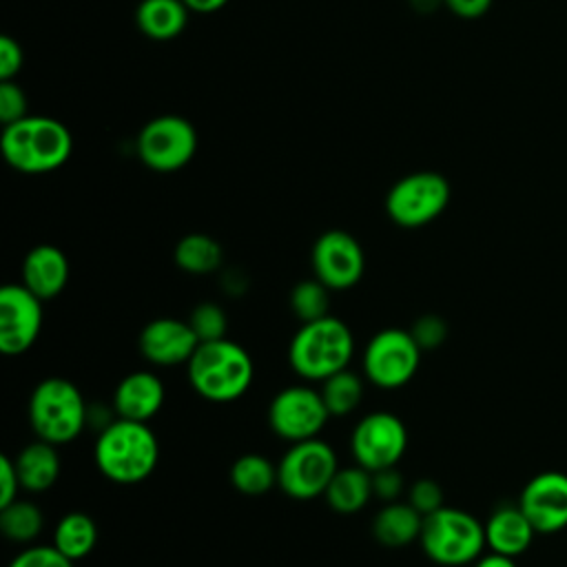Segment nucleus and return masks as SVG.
<instances>
[{
	"instance_id": "nucleus-1",
	"label": "nucleus",
	"mask_w": 567,
	"mask_h": 567,
	"mask_svg": "<svg viewBox=\"0 0 567 567\" xmlns=\"http://www.w3.org/2000/svg\"><path fill=\"white\" fill-rule=\"evenodd\" d=\"M93 461L106 481L135 485L155 472L159 463V441L148 423L117 416L97 432Z\"/></svg>"
},
{
	"instance_id": "nucleus-2",
	"label": "nucleus",
	"mask_w": 567,
	"mask_h": 567,
	"mask_svg": "<svg viewBox=\"0 0 567 567\" xmlns=\"http://www.w3.org/2000/svg\"><path fill=\"white\" fill-rule=\"evenodd\" d=\"M190 388L210 403H233L241 399L255 379L250 352L230 339L202 341L186 363Z\"/></svg>"
},
{
	"instance_id": "nucleus-3",
	"label": "nucleus",
	"mask_w": 567,
	"mask_h": 567,
	"mask_svg": "<svg viewBox=\"0 0 567 567\" xmlns=\"http://www.w3.org/2000/svg\"><path fill=\"white\" fill-rule=\"evenodd\" d=\"M0 146L11 168L27 175H42L69 162L73 137L60 120L27 115L2 128Z\"/></svg>"
},
{
	"instance_id": "nucleus-4",
	"label": "nucleus",
	"mask_w": 567,
	"mask_h": 567,
	"mask_svg": "<svg viewBox=\"0 0 567 567\" xmlns=\"http://www.w3.org/2000/svg\"><path fill=\"white\" fill-rule=\"evenodd\" d=\"M354 357L350 326L332 315L301 323L288 346V363L303 381H326L346 370Z\"/></svg>"
},
{
	"instance_id": "nucleus-5",
	"label": "nucleus",
	"mask_w": 567,
	"mask_h": 567,
	"mask_svg": "<svg viewBox=\"0 0 567 567\" xmlns=\"http://www.w3.org/2000/svg\"><path fill=\"white\" fill-rule=\"evenodd\" d=\"M27 416L35 439L64 445L75 441L89 425V405L73 381L47 377L31 390Z\"/></svg>"
},
{
	"instance_id": "nucleus-6",
	"label": "nucleus",
	"mask_w": 567,
	"mask_h": 567,
	"mask_svg": "<svg viewBox=\"0 0 567 567\" xmlns=\"http://www.w3.org/2000/svg\"><path fill=\"white\" fill-rule=\"evenodd\" d=\"M419 545L423 554L441 567H465L487 549L485 525L470 512L443 505L423 516Z\"/></svg>"
},
{
	"instance_id": "nucleus-7",
	"label": "nucleus",
	"mask_w": 567,
	"mask_h": 567,
	"mask_svg": "<svg viewBox=\"0 0 567 567\" xmlns=\"http://www.w3.org/2000/svg\"><path fill=\"white\" fill-rule=\"evenodd\" d=\"M337 470V452L323 439L290 443L277 463V487L295 501H312L326 494Z\"/></svg>"
},
{
	"instance_id": "nucleus-8",
	"label": "nucleus",
	"mask_w": 567,
	"mask_h": 567,
	"mask_svg": "<svg viewBox=\"0 0 567 567\" xmlns=\"http://www.w3.org/2000/svg\"><path fill=\"white\" fill-rule=\"evenodd\" d=\"M421 354L410 330L383 328L368 339L361 352L363 379L381 390H399L414 379Z\"/></svg>"
},
{
	"instance_id": "nucleus-9",
	"label": "nucleus",
	"mask_w": 567,
	"mask_h": 567,
	"mask_svg": "<svg viewBox=\"0 0 567 567\" xmlns=\"http://www.w3.org/2000/svg\"><path fill=\"white\" fill-rule=\"evenodd\" d=\"M450 195V182L441 173L416 171L392 184L385 195V213L401 228H421L443 215Z\"/></svg>"
},
{
	"instance_id": "nucleus-10",
	"label": "nucleus",
	"mask_w": 567,
	"mask_h": 567,
	"mask_svg": "<svg viewBox=\"0 0 567 567\" xmlns=\"http://www.w3.org/2000/svg\"><path fill=\"white\" fill-rule=\"evenodd\" d=\"M408 427L388 410L363 414L350 432V454L368 472L396 467L408 452Z\"/></svg>"
},
{
	"instance_id": "nucleus-11",
	"label": "nucleus",
	"mask_w": 567,
	"mask_h": 567,
	"mask_svg": "<svg viewBox=\"0 0 567 567\" xmlns=\"http://www.w3.org/2000/svg\"><path fill=\"white\" fill-rule=\"evenodd\" d=\"M330 412L317 388L297 383L279 390L268 405V425L286 443L308 441L321 434Z\"/></svg>"
},
{
	"instance_id": "nucleus-12",
	"label": "nucleus",
	"mask_w": 567,
	"mask_h": 567,
	"mask_svg": "<svg viewBox=\"0 0 567 567\" xmlns=\"http://www.w3.org/2000/svg\"><path fill=\"white\" fill-rule=\"evenodd\" d=\"M135 146L144 166L157 173H173L195 157L197 131L182 115H159L142 126Z\"/></svg>"
},
{
	"instance_id": "nucleus-13",
	"label": "nucleus",
	"mask_w": 567,
	"mask_h": 567,
	"mask_svg": "<svg viewBox=\"0 0 567 567\" xmlns=\"http://www.w3.org/2000/svg\"><path fill=\"white\" fill-rule=\"evenodd\" d=\"M310 266L315 279H319L328 290H348L361 281L365 255L354 235L332 228L315 239Z\"/></svg>"
},
{
	"instance_id": "nucleus-14",
	"label": "nucleus",
	"mask_w": 567,
	"mask_h": 567,
	"mask_svg": "<svg viewBox=\"0 0 567 567\" xmlns=\"http://www.w3.org/2000/svg\"><path fill=\"white\" fill-rule=\"evenodd\" d=\"M44 323L42 299L24 284H7L0 288V350L7 357L29 352Z\"/></svg>"
},
{
	"instance_id": "nucleus-15",
	"label": "nucleus",
	"mask_w": 567,
	"mask_h": 567,
	"mask_svg": "<svg viewBox=\"0 0 567 567\" xmlns=\"http://www.w3.org/2000/svg\"><path fill=\"white\" fill-rule=\"evenodd\" d=\"M518 507L536 534H556L567 527V474L547 470L532 476L518 496Z\"/></svg>"
},
{
	"instance_id": "nucleus-16",
	"label": "nucleus",
	"mask_w": 567,
	"mask_h": 567,
	"mask_svg": "<svg viewBox=\"0 0 567 567\" xmlns=\"http://www.w3.org/2000/svg\"><path fill=\"white\" fill-rule=\"evenodd\" d=\"M199 339L188 321L175 317H157L148 321L140 337V354L155 368L186 365L197 350Z\"/></svg>"
},
{
	"instance_id": "nucleus-17",
	"label": "nucleus",
	"mask_w": 567,
	"mask_h": 567,
	"mask_svg": "<svg viewBox=\"0 0 567 567\" xmlns=\"http://www.w3.org/2000/svg\"><path fill=\"white\" fill-rule=\"evenodd\" d=\"M166 401V388L153 370H135L122 377L113 390V410L120 419L148 423L159 414Z\"/></svg>"
},
{
	"instance_id": "nucleus-18",
	"label": "nucleus",
	"mask_w": 567,
	"mask_h": 567,
	"mask_svg": "<svg viewBox=\"0 0 567 567\" xmlns=\"http://www.w3.org/2000/svg\"><path fill=\"white\" fill-rule=\"evenodd\" d=\"M69 275V259L53 244H38L24 255L22 284L42 301L55 299L66 288Z\"/></svg>"
},
{
	"instance_id": "nucleus-19",
	"label": "nucleus",
	"mask_w": 567,
	"mask_h": 567,
	"mask_svg": "<svg viewBox=\"0 0 567 567\" xmlns=\"http://www.w3.org/2000/svg\"><path fill=\"white\" fill-rule=\"evenodd\" d=\"M485 525V543L489 551L516 558L529 549L534 543L536 529L523 509L516 505H498Z\"/></svg>"
},
{
	"instance_id": "nucleus-20",
	"label": "nucleus",
	"mask_w": 567,
	"mask_h": 567,
	"mask_svg": "<svg viewBox=\"0 0 567 567\" xmlns=\"http://www.w3.org/2000/svg\"><path fill=\"white\" fill-rule=\"evenodd\" d=\"M13 461H16V470H18L22 492L44 494L60 478L62 461H60V454H58V445L47 443L42 439H35V441L27 443L16 454Z\"/></svg>"
},
{
	"instance_id": "nucleus-21",
	"label": "nucleus",
	"mask_w": 567,
	"mask_h": 567,
	"mask_svg": "<svg viewBox=\"0 0 567 567\" xmlns=\"http://www.w3.org/2000/svg\"><path fill=\"white\" fill-rule=\"evenodd\" d=\"M421 529L423 514H419L408 501H390L372 518V536L388 549H401L419 543Z\"/></svg>"
},
{
	"instance_id": "nucleus-22",
	"label": "nucleus",
	"mask_w": 567,
	"mask_h": 567,
	"mask_svg": "<svg viewBox=\"0 0 567 567\" xmlns=\"http://www.w3.org/2000/svg\"><path fill=\"white\" fill-rule=\"evenodd\" d=\"M374 496L372 489V472L363 470L361 465H346L339 467L326 487V503L337 514H357L361 512L370 498Z\"/></svg>"
},
{
	"instance_id": "nucleus-23",
	"label": "nucleus",
	"mask_w": 567,
	"mask_h": 567,
	"mask_svg": "<svg viewBox=\"0 0 567 567\" xmlns=\"http://www.w3.org/2000/svg\"><path fill=\"white\" fill-rule=\"evenodd\" d=\"M188 11L182 0H142L135 9V24L146 38L166 42L186 29Z\"/></svg>"
},
{
	"instance_id": "nucleus-24",
	"label": "nucleus",
	"mask_w": 567,
	"mask_h": 567,
	"mask_svg": "<svg viewBox=\"0 0 567 567\" xmlns=\"http://www.w3.org/2000/svg\"><path fill=\"white\" fill-rule=\"evenodd\" d=\"M53 545L73 563L86 558L97 545V525L84 512L64 514L53 529Z\"/></svg>"
},
{
	"instance_id": "nucleus-25",
	"label": "nucleus",
	"mask_w": 567,
	"mask_h": 567,
	"mask_svg": "<svg viewBox=\"0 0 567 567\" xmlns=\"http://www.w3.org/2000/svg\"><path fill=\"white\" fill-rule=\"evenodd\" d=\"M175 266L188 275H210L224 261V250L217 239L204 233L184 235L173 250Z\"/></svg>"
},
{
	"instance_id": "nucleus-26",
	"label": "nucleus",
	"mask_w": 567,
	"mask_h": 567,
	"mask_svg": "<svg viewBox=\"0 0 567 567\" xmlns=\"http://www.w3.org/2000/svg\"><path fill=\"white\" fill-rule=\"evenodd\" d=\"M228 476L239 494L264 496L277 485V465L257 452H248L233 461Z\"/></svg>"
},
{
	"instance_id": "nucleus-27",
	"label": "nucleus",
	"mask_w": 567,
	"mask_h": 567,
	"mask_svg": "<svg viewBox=\"0 0 567 567\" xmlns=\"http://www.w3.org/2000/svg\"><path fill=\"white\" fill-rule=\"evenodd\" d=\"M44 529L42 509L29 498H16L13 503L0 507V532L9 543L33 545Z\"/></svg>"
},
{
	"instance_id": "nucleus-28",
	"label": "nucleus",
	"mask_w": 567,
	"mask_h": 567,
	"mask_svg": "<svg viewBox=\"0 0 567 567\" xmlns=\"http://www.w3.org/2000/svg\"><path fill=\"white\" fill-rule=\"evenodd\" d=\"M321 396H323V403L330 412V416H348L352 414L361 401H363V377L352 372L350 368L328 377L326 381H321V388H319Z\"/></svg>"
},
{
	"instance_id": "nucleus-29",
	"label": "nucleus",
	"mask_w": 567,
	"mask_h": 567,
	"mask_svg": "<svg viewBox=\"0 0 567 567\" xmlns=\"http://www.w3.org/2000/svg\"><path fill=\"white\" fill-rule=\"evenodd\" d=\"M290 310L301 321H315L330 315V290L319 279H303L290 290Z\"/></svg>"
},
{
	"instance_id": "nucleus-30",
	"label": "nucleus",
	"mask_w": 567,
	"mask_h": 567,
	"mask_svg": "<svg viewBox=\"0 0 567 567\" xmlns=\"http://www.w3.org/2000/svg\"><path fill=\"white\" fill-rule=\"evenodd\" d=\"M190 328L195 330L199 343L202 341H217V339H224L226 337V330H228V317L224 312V308L215 301H202L197 303L188 319Z\"/></svg>"
},
{
	"instance_id": "nucleus-31",
	"label": "nucleus",
	"mask_w": 567,
	"mask_h": 567,
	"mask_svg": "<svg viewBox=\"0 0 567 567\" xmlns=\"http://www.w3.org/2000/svg\"><path fill=\"white\" fill-rule=\"evenodd\" d=\"M9 567H73V560H69L53 543L51 545H27L22 547L9 563Z\"/></svg>"
},
{
	"instance_id": "nucleus-32",
	"label": "nucleus",
	"mask_w": 567,
	"mask_h": 567,
	"mask_svg": "<svg viewBox=\"0 0 567 567\" xmlns=\"http://www.w3.org/2000/svg\"><path fill=\"white\" fill-rule=\"evenodd\" d=\"M408 330L412 332L414 341L423 352L441 348L447 339V323L439 315H421Z\"/></svg>"
},
{
	"instance_id": "nucleus-33",
	"label": "nucleus",
	"mask_w": 567,
	"mask_h": 567,
	"mask_svg": "<svg viewBox=\"0 0 567 567\" xmlns=\"http://www.w3.org/2000/svg\"><path fill=\"white\" fill-rule=\"evenodd\" d=\"M408 503L423 516L441 509L445 505L443 487L434 478H416L408 487Z\"/></svg>"
},
{
	"instance_id": "nucleus-34",
	"label": "nucleus",
	"mask_w": 567,
	"mask_h": 567,
	"mask_svg": "<svg viewBox=\"0 0 567 567\" xmlns=\"http://www.w3.org/2000/svg\"><path fill=\"white\" fill-rule=\"evenodd\" d=\"M27 95L16 80H0V122L7 126L27 117Z\"/></svg>"
},
{
	"instance_id": "nucleus-35",
	"label": "nucleus",
	"mask_w": 567,
	"mask_h": 567,
	"mask_svg": "<svg viewBox=\"0 0 567 567\" xmlns=\"http://www.w3.org/2000/svg\"><path fill=\"white\" fill-rule=\"evenodd\" d=\"M372 489H374V496L381 498L383 503L399 501V496L403 492L401 472L396 467H385V470L372 472Z\"/></svg>"
},
{
	"instance_id": "nucleus-36",
	"label": "nucleus",
	"mask_w": 567,
	"mask_h": 567,
	"mask_svg": "<svg viewBox=\"0 0 567 567\" xmlns=\"http://www.w3.org/2000/svg\"><path fill=\"white\" fill-rule=\"evenodd\" d=\"M24 62V53L18 40L11 35L0 38V80H16Z\"/></svg>"
},
{
	"instance_id": "nucleus-37",
	"label": "nucleus",
	"mask_w": 567,
	"mask_h": 567,
	"mask_svg": "<svg viewBox=\"0 0 567 567\" xmlns=\"http://www.w3.org/2000/svg\"><path fill=\"white\" fill-rule=\"evenodd\" d=\"M20 478H18V470H16V461L9 454H2L0 458V507L13 503L16 498H20Z\"/></svg>"
},
{
	"instance_id": "nucleus-38",
	"label": "nucleus",
	"mask_w": 567,
	"mask_h": 567,
	"mask_svg": "<svg viewBox=\"0 0 567 567\" xmlns=\"http://www.w3.org/2000/svg\"><path fill=\"white\" fill-rule=\"evenodd\" d=\"M443 4L463 20H476L489 11L492 0H443Z\"/></svg>"
},
{
	"instance_id": "nucleus-39",
	"label": "nucleus",
	"mask_w": 567,
	"mask_h": 567,
	"mask_svg": "<svg viewBox=\"0 0 567 567\" xmlns=\"http://www.w3.org/2000/svg\"><path fill=\"white\" fill-rule=\"evenodd\" d=\"M472 567H518V565H516V558H509V556H503L496 551H487L481 558H476L472 563Z\"/></svg>"
},
{
	"instance_id": "nucleus-40",
	"label": "nucleus",
	"mask_w": 567,
	"mask_h": 567,
	"mask_svg": "<svg viewBox=\"0 0 567 567\" xmlns=\"http://www.w3.org/2000/svg\"><path fill=\"white\" fill-rule=\"evenodd\" d=\"M195 13H213L228 4V0H182Z\"/></svg>"
}]
</instances>
